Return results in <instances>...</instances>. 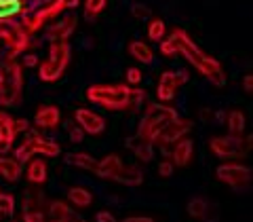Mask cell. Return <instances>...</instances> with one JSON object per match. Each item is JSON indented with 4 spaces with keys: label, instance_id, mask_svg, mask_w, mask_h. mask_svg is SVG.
<instances>
[{
    "label": "cell",
    "instance_id": "cell-31",
    "mask_svg": "<svg viewBox=\"0 0 253 222\" xmlns=\"http://www.w3.org/2000/svg\"><path fill=\"white\" fill-rule=\"evenodd\" d=\"M123 222H154L150 216H131V218H125Z\"/></svg>",
    "mask_w": 253,
    "mask_h": 222
},
{
    "label": "cell",
    "instance_id": "cell-34",
    "mask_svg": "<svg viewBox=\"0 0 253 222\" xmlns=\"http://www.w3.org/2000/svg\"><path fill=\"white\" fill-rule=\"evenodd\" d=\"M26 63H28V66H34V63H36V57H32V55H28V57H26Z\"/></svg>",
    "mask_w": 253,
    "mask_h": 222
},
{
    "label": "cell",
    "instance_id": "cell-27",
    "mask_svg": "<svg viewBox=\"0 0 253 222\" xmlns=\"http://www.w3.org/2000/svg\"><path fill=\"white\" fill-rule=\"evenodd\" d=\"M141 70H137V68H129L126 70V83L129 85H139L141 83Z\"/></svg>",
    "mask_w": 253,
    "mask_h": 222
},
{
    "label": "cell",
    "instance_id": "cell-10",
    "mask_svg": "<svg viewBox=\"0 0 253 222\" xmlns=\"http://www.w3.org/2000/svg\"><path fill=\"white\" fill-rule=\"evenodd\" d=\"M74 118H76V125L81 127L84 133H91V136H97V133H101L106 127L104 118L99 114H95L93 110H86V108H78Z\"/></svg>",
    "mask_w": 253,
    "mask_h": 222
},
{
    "label": "cell",
    "instance_id": "cell-22",
    "mask_svg": "<svg viewBox=\"0 0 253 222\" xmlns=\"http://www.w3.org/2000/svg\"><path fill=\"white\" fill-rule=\"evenodd\" d=\"M70 161H72L74 165H78V167H84L89 171H97V161H95L93 157H89V155H72L70 157Z\"/></svg>",
    "mask_w": 253,
    "mask_h": 222
},
{
    "label": "cell",
    "instance_id": "cell-5",
    "mask_svg": "<svg viewBox=\"0 0 253 222\" xmlns=\"http://www.w3.org/2000/svg\"><path fill=\"white\" fill-rule=\"evenodd\" d=\"M215 178L221 182V184L230 186L236 193H243L251 186L253 173L247 165H243L241 161H224L215 169Z\"/></svg>",
    "mask_w": 253,
    "mask_h": 222
},
{
    "label": "cell",
    "instance_id": "cell-19",
    "mask_svg": "<svg viewBox=\"0 0 253 222\" xmlns=\"http://www.w3.org/2000/svg\"><path fill=\"white\" fill-rule=\"evenodd\" d=\"M116 180L126 186H135V184H141V171L137 167H123V171L118 173Z\"/></svg>",
    "mask_w": 253,
    "mask_h": 222
},
{
    "label": "cell",
    "instance_id": "cell-9",
    "mask_svg": "<svg viewBox=\"0 0 253 222\" xmlns=\"http://www.w3.org/2000/svg\"><path fill=\"white\" fill-rule=\"evenodd\" d=\"M186 212L192 220H203V222H215L219 218V210L215 203H211L207 197H192L186 205Z\"/></svg>",
    "mask_w": 253,
    "mask_h": 222
},
{
    "label": "cell",
    "instance_id": "cell-24",
    "mask_svg": "<svg viewBox=\"0 0 253 222\" xmlns=\"http://www.w3.org/2000/svg\"><path fill=\"white\" fill-rule=\"evenodd\" d=\"M135 155L141 159V161H150V159L154 157L152 142H144V140H141L139 144H135Z\"/></svg>",
    "mask_w": 253,
    "mask_h": 222
},
{
    "label": "cell",
    "instance_id": "cell-32",
    "mask_svg": "<svg viewBox=\"0 0 253 222\" xmlns=\"http://www.w3.org/2000/svg\"><path fill=\"white\" fill-rule=\"evenodd\" d=\"M213 118L219 121V123H224L226 121V112H224V110H217V112H213Z\"/></svg>",
    "mask_w": 253,
    "mask_h": 222
},
{
    "label": "cell",
    "instance_id": "cell-8",
    "mask_svg": "<svg viewBox=\"0 0 253 222\" xmlns=\"http://www.w3.org/2000/svg\"><path fill=\"white\" fill-rule=\"evenodd\" d=\"M190 131H192V121H190V118H179L177 116V118H173L169 125L163 127L154 142L161 144V146H173L177 140L186 138Z\"/></svg>",
    "mask_w": 253,
    "mask_h": 222
},
{
    "label": "cell",
    "instance_id": "cell-30",
    "mask_svg": "<svg viewBox=\"0 0 253 222\" xmlns=\"http://www.w3.org/2000/svg\"><path fill=\"white\" fill-rule=\"evenodd\" d=\"M97 222H116V218L110 212H99L97 214Z\"/></svg>",
    "mask_w": 253,
    "mask_h": 222
},
{
    "label": "cell",
    "instance_id": "cell-16",
    "mask_svg": "<svg viewBox=\"0 0 253 222\" xmlns=\"http://www.w3.org/2000/svg\"><path fill=\"white\" fill-rule=\"evenodd\" d=\"M68 201L72 203L74 208L83 210V208H89V205L93 203V195L83 186H74V188L68 190Z\"/></svg>",
    "mask_w": 253,
    "mask_h": 222
},
{
    "label": "cell",
    "instance_id": "cell-21",
    "mask_svg": "<svg viewBox=\"0 0 253 222\" xmlns=\"http://www.w3.org/2000/svg\"><path fill=\"white\" fill-rule=\"evenodd\" d=\"M108 6V0H84V11L89 17H97L106 11Z\"/></svg>",
    "mask_w": 253,
    "mask_h": 222
},
{
    "label": "cell",
    "instance_id": "cell-7",
    "mask_svg": "<svg viewBox=\"0 0 253 222\" xmlns=\"http://www.w3.org/2000/svg\"><path fill=\"white\" fill-rule=\"evenodd\" d=\"M188 83V72L186 70H175V72H163L161 78H158L156 85V98L169 104L171 100H175L177 89L184 87Z\"/></svg>",
    "mask_w": 253,
    "mask_h": 222
},
{
    "label": "cell",
    "instance_id": "cell-20",
    "mask_svg": "<svg viewBox=\"0 0 253 222\" xmlns=\"http://www.w3.org/2000/svg\"><path fill=\"white\" fill-rule=\"evenodd\" d=\"M28 176H30L32 182L41 184V182H44V178H46V165L42 161H38V159L36 161H32L30 167H28Z\"/></svg>",
    "mask_w": 253,
    "mask_h": 222
},
{
    "label": "cell",
    "instance_id": "cell-4",
    "mask_svg": "<svg viewBox=\"0 0 253 222\" xmlns=\"http://www.w3.org/2000/svg\"><path fill=\"white\" fill-rule=\"evenodd\" d=\"M209 150L221 161H241L247 157L249 148L243 136H234V133H226V136H215L209 142Z\"/></svg>",
    "mask_w": 253,
    "mask_h": 222
},
{
    "label": "cell",
    "instance_id": "cell-33",
    "mask_svg": "<svg viewBox=\"0 0 253 222\" xmlns=\"http://www.w3.org/2000/svg\"><path fill=\"white\" fill-rule=\"evenodd\" d=\"M245 142H247V148H249V150H253V131L249 133L247 138H245Z\"/></svg>",
    "mask_w": 253,
    "mask_h": 222
},
{
    "label": "cell",
    "instance_id": "cell-26",
    "mask_svg": "<svg viewBox=\"0 0 253 222\" xmlns=\"http://www.w3.org/2000/svg\"><path fill=\"white\" fill-rule=\"evenodd\" d=\"M131 13L135 15V17H139V19H148V17H152V11H150L146 4H133Z\"/></svg>",
    "mask_w": 253,
    "mask_h": 222
},
{
    "label": "cell",
    "instance_id": "cell-14",
    "mask_svg": "<svg viewBox=\"0 0 253 222\" xmlns=\"http://www.w3.org/2000/svg\"><path fill=\"white\" fill-rule=\"evenodd\" d=\"M129 55L131 57H135L139 63H152L154 61V51L152 47L144 41H133L129 45Z\"/></svg>",
    "mask_w": 253,
    "mask_h": 222
},
{
    "label": "cell",
    "instance_id": "cell-17",
    "mask_svg": "<svg viewBox=\"0 0 253 222\" xmlns=\"http://www.w3.org/2000/svg\"><path fill=\"white\" fill-rule=\"evenodd\" d=\"M49 218H51V222H70V220H72V212H70V208L66 203L57 201V203L51 205Z\"/></svg>",
    "mask_w": 253,
    "mask_h": 222
},
{
    "label": "cell",
    "instance_id": "cell-6",
    "mask_svg": "<svg viewBox=\"0 0 253 222\" xmlns=\"http://www.w3.org/2000/svg\"><path fill=\"white\" fill-rule=\"evenodd\" d=\"M68 61H70V47L66 43H55L49 51V57L41 63L38 74H41L44 83H53L63 74Z\"/></svg>",
    "mask_w": 253,
    "mask_h": 222
},
{
    "label": "cell",
    "instance_id": "cell-12",
    "mask_svg": "<svg viewBox=\"0 0 253 222\" xmlns=\"http://www.w3.org/2000/svg\"><path fill=\"white\" fill-rule=\"evenodd\" d=\"M224 125L228 127V133H234V136H243L245 127H247V116L241 108H232L230 112H226V121Z\"/></svg>",
    "mask_w": 253,
    "mask_h": 222
},
{
    "label": "cell",
    "instance_id": "cell-25",
    "mask_svg": "<svg viewBox=\"0 0 253 222\" xmlns=\"http://www.w3.org/2000/svg\"><path fill=\"white\" fill-rule=\"evenodd\" d=\"M173 171H175V165H173L171 159H163V161L158 163V176L169 178V176H173Z\"/></svg>",
    "mask_w": 253,
    "mask_h": 222
},
{
    "label": "cell",
    "instance_id": "cell-11",
    "mask_svg": "<svg viewBox=\"0 0 253 222\" xmlns=\"http://www.w3.org/2000/svg\"><path fill=\"white\" fill-rule=\"evenodd\" d=\"M194 159V142L190 138L177 140L171 148V161L175 167H188Z\"/></svg>",
    "mask_w": 253,
    "mask_h": 222
},
{
    "label": "cell",
    "instance_id": "cell-2",
    "mask_svg": "<svg viewBox=\"0 0 253 222\" xmlns=\"http://www.w3.org/2000/svg\"><path fill=\"white\" fill-rule=\"evenodd\" d=\"M86 98L110 110H125L137 108L144 100V93L126 85H93L86 89Z\"/></svg>",
    "mask_w": 253,
    "mask_h": 222
},
{
    "label": "cell",
    "instance_id": "cell-23",
    "mask_svg": "<svg viewBox=\"0 0 253 222\" xmlns=\"http://www.w3.org/2000/svg\"><path fill=\"white\" fill-rule=\"evenodd\" d=\"M161 53L165 55V57H175V55L179 53L175 38H173V36L163 38V41H161Z\"/></svg>",
    "mask_w": 253,
    "mask_h": 222
},
{
    "label": "cell",
    "instance_id": "cell-29",
    "mask_svg": "<svg viewBox=\"0 0 253 222\" xmlns=\"http://www.w3.org/2000/svg\"><path fill=\"white\" fill-rule=\"evenodd\" d=\"M243 89L247 91V93H253V72L243 76Z\"/></svg>",
    "mask_w": 253,
    "mask_h": 222
},
{
    "label": "cell",
    "instance_id": "cell-28",
    "mask_svg": "<svg viewBox=\"0 0 253 222\" xmlns=\"http://www.w3.org/2000/svg\"><path fill=\"white\" fill-rule=\"evenodd\" d=\"M83 136H84V131H83L78 125H72V127H70V138H72L74 142H81Z\"/></svg>",
    "mask_w": 253,
    "mask_h": 222
},
{
    "label": "cell",
    "instance_id": "cell-13",
    "mask_svg": "<svg viewBox=\"0 0 253 222\" xmlns=\"http://www.w3.org/2000/svg\"><path fill=\"white\" fill-rule=\"evenodd\" d=\"M123 161L118 157H114V155H110V157H106L101 163H97V173L99 176H104V178H112V180H116L118 178V173L123 171Z\"/></svg>",
    "mask_w": 253,
    "mask_h": 222
},
{
    "label": "cell",
    "instance_id": "cell-15",
    "mask_svg": "<svg viewBox=\"0 0 253 222\" xmlns=\"http://www.w3.org/2000/svg\"><path fill=\"white\" fill-rule=\"evenodd\" d=\"M59 118H61V114H59V110L55 108V106H42L36 112V123L41 125V127H44V129L55 127V125L59 123Z\"/></svg>",
    "mask_w": 253,
    "mask_h": 222
},
{
    "label": "cell",
    "instance_id": "cell-1",
    "mask_svg": "<svg viewBox=\"0 0 253 222\" xmlns=\"http://www.w3.org/2000/svg\"><path fill=\"white\" fill-rule=\"evenodd\" d=\"M171 36L175 38L177 49L186 57V61L192 63V66L199 70V72L207 78L211 85H215V87H224L226 85V72H224V68H221V63L215 57H211V55L205 53L201 47L190 38V34L186 30L175 28L171 32Z\"/></svg>",
    "mask_w": 253,
    "mask_h": 222
},
{
    "label": "cell",
    "instance_id": "cell-3",
    "mask_svg": "<svg viewBox=\"0 0 253 222\" xmlns=\"http://www.w3.org/2000/svg\"><path fill=\"white\" fill-rule=\"evenodd\" d=\"M179 114L175 112V108H169V106H163V104H150L148 106V112L144 116V121L139 125V138L144 142H152L156 136L161 133V129L165 125H169L173 118H177Z\"/></svg>",
    "mask_w": 253,
    "mask_h": 222
},
{
    "label": "cell",
    "instance_id": "cell-18",
    "mask_svg": "<svg viewBox=\"0 0 253 222\" xmlns=\"http://www.w3.org/2000/svg\"><path fill=\"white\" fill-rule=\"evenodd\" d=\"M165 34H167V26H165L163 19H150L148 23V38L152 43H161Z\"/></svg>",
    "mask_w": 253,
    "mask_h": 222
}]
</instances>
